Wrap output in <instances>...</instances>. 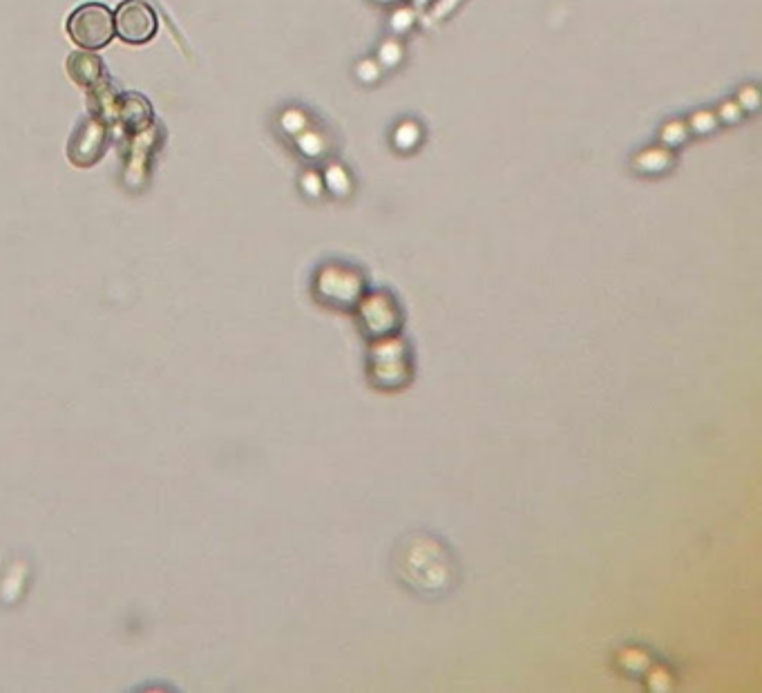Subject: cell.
I'll return each instance as SVG.
<instances>
[{"mask_svg": "<svg viewBox=\"0 0 762 693\" xmlns=\"http://www.w3.org/2000/svg\"><path fill=\"white\" fill-rule=\"evenodd\" d=\"M376 61L380 63L383 70H396V67L405 61V45L396 36L387 38V41L380 43L378 58H376Z\"/></svg>", "mask_w": 762, "mask_h": 693, "instance_id": "cell-9", "label": "cell"}, {"mask_svg": "<svg viewBox=\"0 0 762 693\" xmlns=\"http://www.w3.org/2000/svg\"><path fill=\"white\" fill-rule=\"evenodd\" d=\"M67 34L83 50H101L115 36V14L101 3L81 5L67 18Z\"/></svg>", "mask_w": 762, "mask_h": 693, "instance_id": "cell-2", "label": "cell"}, {"mask_svg": "<svg viewBox=\"0 0 762 693\" xmlns=\"http://www.w3.org/2000/svg\"><path fill=\"white\" fill-rule=\"evenodd\" d=\"M159 21L145 0H125L115 12V34L130 45H145L157 34Z\"/></svg>", "mask_w": 762, "mask_h": 693, "instance_id": "cell-3", "label": "cell"}, {"mask_svg": "<svg viewBox=\"0 0 762 693\" xmlns=\"http://www.w3.org/2000/svg\"><path fill=\"white\" fill-rule=\"evenodd\" d=\"M396 573L416 593L443 595L454 587L456 566L441 541L427 533H414L396 548Z\"/></svg>", "mask_w": 762, "mask_h": 693, "instance_id": "cell-1", "label": "cell"}, {"mask_svg": "<svg viewBox=\"0 0 762 693\" xmlns=\"http://www.w3.org/2000/svg\"><path fill=\"white\" fill-rule=\"evenodd\" d=\"M716 116H717V121H722V124L736 126V124H740L742 116H745V110L737 105V101H725V104L717 107Z\"/></svg>", "mask_w": 762, "mask_h": 693, "instance_id": "cell-14", "label": "cell"}, {"mask_svg": "<svg viewBox=\"0 0 762 693\" xmlns=\"http://www.w3.org/2000/svg\"><path fill=\"white\" fill-rule=\"evenodd\" d=\"M325 186L334 190L336 195H346L351 190V175L346 173L345 166L331 164L325 173Z\"/></svg>", "mask_w": 762, "mask_h": 693, "instance_id": "cell-10", "label": "cell"}, {"mask_svg": "<svg viewBox=\"0 0 762 693\" xmlns=\"http://www.w3.org/2000/svg\"><path fill=\"white\" fill-rule=\"evenodd\" d=\"M414 23H416V14H414L409 7L407 9L400 7V9H396V12L392 14V18H389V29H392L394 36H398V34L409 32V29L414 27Z\"/></svg>", "mask_w": 762, "mask_h": 693, "instance_id": "cell-13", "label": "cell"}, {"mask_svg": "<svg viewBox=\"0 0 762 693\" xmlns=\"http://www.w3.org/2000/svg\"><path fill=\"white\" fill-rule=\"evenodd\" d=\"M356 76L365 85H371V83H376L383 76V67H380L376 58H363V61L356 63Z\"/></svg>", "mask_w": 762, "mask_h": 693, "instance_id": "cell-12", "label": "cell"}, {"mask_svg": "<svg viewBox=\"0 0 762 693\" xmlns=\"http://www.w3.org/2000/svg\"><path fill=\"white\" fill-rule=\"evenodd\" d=\"M688 139H691V133H688L687 121H682V119L667 121V124L662 126V130H659V144L668 150L680 148V146L687 144Z\"/></svg>", "mask_w": 762, "mask_h": 693, "instance_id": "cell-8", "label": "cell"}, {"mask_svg": "<svg viewBox=\"0 0 762 693\" xmlns=\"http://www.w3.org/2000/svg\"><path fill=\"white\" fill-rule=\"evenodd\" d=\"M378 3H383V5H392V3H396V0H378Z\"/></svg>", "mask_w": 762, "mask_h": 693, "instance_id": "cell-16", "label": "cell"}, {"mask_svg": "<svg viewBox=\"0 0 762 693\" xmlns=\"http://www.w3.org/2000/svg\"><path fill=\"white\" fill-rule=\"evenodd\" d=\"M116 115L130 133H141L153 124V105L145 96L135 95V92L116 99Z\"/></svg>", "mask_w": 762, "mask_h": 693, "instance_id": "cell-4", "label": "cell"}, {"mask_svg": "<svg viewBox=\"0 0 762 693\" xmlns=\"http://www.w3.org/2000/svg\"><path fill=\"white\" fill-rule=\"evenodd\" d=\"M421 141H423V128L416 124V121H412V119L400 121V124L394 128L392 144L398 153H412V150H416L418 146H421Z\"/></svg>", "mask_w": 762, "mask_h": 693, "instance_id": "cell-7", "label": "cell"}, {"mask_svg": "<svg viewBox=\"0 0 762 693\" xmlns=\"http://www.w3.org/2000/svg\"><path fill=\"white\" fill-rule=\"evenodd\" d=\"M717 124H720V121H717L716 112L713 110H696L687 119L688 133L691 135H709L717 128Z\"/></svg>", "mask_w": 762, "mask_h": 693, "instance_id": "cell-11", "label": "cell"}, {"mask_svg": "<svg viewBox=\"0 0 762 693\" xmlns=\"http://www.w3.org/2000/svg\"><path fill=\"white\" fill-rule=\"evenodd\" d=\"M673 166V150L664 148V146H648V148L639 150L633 157V168L637 173L653 177V175L667 173Z\"/></svg>", "mask_w": 762, "mask_h": 693, "instance_id": "cell-6", "label": "cell"}, {"mask_svg": "<svg viewBox=\"0 0 762 693\" xmlns=\"http://www.w3.org/2000/svg\"><path fill=\"white\" fill-rule=\"evenodd\" d=\"M737 105L747 112H756L760 107V92L756 85H745L737 92Z\"/></svg>", "mask_w": 762, "mask_h": 693, "instance_id": "cell-15", "label": "cell"}, {"mask_svg": "<svg viewBox=\"0 0 762 693\" xmlns=\"http://www.w3.org/2000/svg\"><path fill=\"white\" fill-rule=\"evenodd\" d=\"M67 72L79 85L96 87V83L104 76V61L92 52H76L67 61Z\"/></svg>", "mask_w": 762, "mask_h": 693, "instance_id": "cell-5", "label": "cell"}]
</instances>
